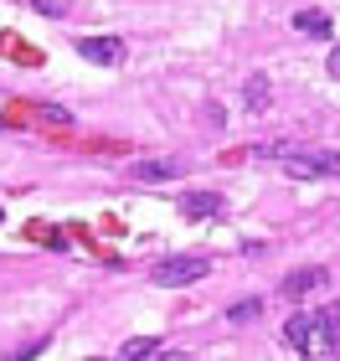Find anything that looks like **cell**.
Listing matches in <instances>:
<instances>
[{"mask_svg": "<svg viewBox=\"0 0 340 361\" xmlns=\"http://www.w3.org/2000/svg\"><path fill=\"white\" fill-rule=\"evenodd\" d=\"M335 331L340 325L325 315V310H320V315H289L284 320V341L304 361H335Z\"/></svg>", "mask_w": 340, "mask_h": 361, "instance_id": "obj_1", "label": "cell"}, {"mask_svg": "<svg viewBox=\"0 0 340 361\" xmlns=\"http://www.w3.org/2000/svg\"><path fill=\"white\" fill-rule=\"evenodd\" d=\"M258 160H279L299 180H330L340 176V150H299V145H263Z\"/></svg>", "mask_w": 340, "mask_h": 361, "instance_id": "obj_2", "label": "cell"}, {"mask_svg": "<svg viewBox=\"0 0 340 361\" xmlns=\"http://www.w3.org/2000/svg\"><path fill=\"white\" fill-rule=\"evenodd\" d=\"M212 274V264L206 258H165V264H155V284H165V289H181V284H196V279Z\"/></svg>", "mask_w": 340, "mask_h": 361, "instance_id": "obj_3", "label": "cell"}, {"mask_svg": "<svg viewBox=\"0 0 340 361\" xmlns=\"http://www.w3.org/2000/svg\"><path fill=\"white\" fill-rule=\"evenodd\" d=\"M77 57L99 62V68H119V62H124V42L119 37H83V42H77Z\"/></svg>", "mask_w": 340, "mask_h": 361, "instance_id": "obj_4", "label": "cell"}, {"mask_svg": "<svg viewBox=\"0 0 340 361\" xmlns=\"http://www.w3.org/2000/svg\"><path fill=\"white\" fill-rule=\"evenodd\" d=\"M181 212H186V217H222L227 202L217 191H181Z\"/></svg>", "mask_w": 340, "mask_h": 361, "instance_id": "obj_5", "label": "cell"}, {"mask_svg": "<svg viewBox=\"0 0 340 361\" xmlns=\"http://www.w3.org/2000/svg\"><path fill=\"white\" fill-rule=\"evenodd\" d=\"M181 160H134V180H175Z\"/></svg>", "mask_w": 340, "mask_h": 361, "instance_id": "obj_6", "label": "cell"}, {"mask_svg": "<svg viewBox=\"0 0 340 361\" xmlns=\"http://www.w3.org/2000/svg\"><path fill=\"white\" fill-rule=\"evenodd\" d=\"M320 284H325V269H299V274L284 279V294H289V300H299V294H310Z\"/></svg>", "mask_w": 340, "mask_h": 361, "instance_id": "obj_7", "label": "cell"}, {"mask_svg": "<svg viewBox=\"0 0 340 361\" xmlns=\"http://www.w3.org/2000/svg\"><path fill=\"white\" fill-rule=\"evenodd\" d=\"M294 26L304 31V37H315V42H325V37H330V16H325V11H299V16H294Z\"/></svg>", "mask_w": 340, "mask_h": 361, "instance_id": "obj_8", "label": "cell"}, {"mask_svg": "<svg viewBox=\"0 0 340 361\" xmlns=\"http://www.w3.org/2000/svg\"><path fill=\"white\" fill-rule=\"evenodd\" d=\"M155 341L150 336H134V341H124V351H119V361H155Z\"/></svg>", "mask_w": 340, "mask_h": 361, "instance_id": "obj_9", "label": "cell"}, {"mask_svg": "<svg viewBox=\"0 0 340 361\" xmlns=\"http://www.w3.org/2000/svg\"><path fill=\"white\" fill-rule=\"evenodd\" d=\"M242 104H248V109H263V104H268V78H263V73L248 78V88H242Z\"/></svg>", "mask_w": 340, "mask_h": 361, "instance_id": "obj_10", "label": "cell"}, {"mask_svg": "<svg viewBox=\"0 0 340 361\" xmlns=\"http://www.w3.org/2000/svg\"><path fill=\"white\" fill-rule=\"evenodd\" d=\"M258 315H263V300H237L232 310H227V320H232V325H248Z\"/></svg>", "mask_w": 340, "mask_h": 361, "instance_id": "obj_11", "label": "cell"}, {"mask_svg": "<svg viewBox=\"0 0 340 361\" xmlns=\"http://www.w3.org/2000/svg\"><path fill=\"white\" fill-rule=\"evenodd\" d=\"M46 346H52V341H26V346L21 351H11V356H0V361H37Z\"/></svg>", "mask_w": 340, "mask_h": 361, "instance_id": "obj_12", "label": "cell"}, {"mask_svg": "<svg viewBox=\"0 0 340 361\" xmlns=\"http://www.w3.org/2000/svg\"><path fill=\"white\" fill-rule=\"evenodd\" d=\"M31 6H37L42 16H68V6H73V0H31Z\"/></svg>", "mask_w": 340, "mask_h": 361, "instance_id": "obj_13", "label": "cell"}, {"mask_svg": "<svg viewBox=\"0 0 340 361\" xmlns=\"http://www.w3.org/2000/svg\"><path fill=\"white\" fill-rule=\"evenodd\" d=\"M42 119H52V124H73V114L62 109V104H42Z\"/></svg>", "mask_w": 340, "mask_h": 361, "instance_id": "obj_14", "label": "cell"}, {"mask_svg": "<svg viewBox=\"0 0 340 361\" xmlns=\"http://www.w3.org/2000/svg\"><path fill=\"white\" fill-rule=\"evenodd\" d=\"M155 361H191V356H181V351H155Z\"/></svg>", "mask_w": 340, "mask_h": 361, "instance_id": "obj_15", "label": "cell"}, {"mask_svg": "<svg viewBox=\"0 0 340 361\" xmlns=\"http://www.w3.org/2000/svg\"><path fill=\"white\" fill-rule=\"evenodd\" d=\"M330 73L340 78V47H335V52H330Z\"/></svg>", "mask_w": 340, "mask_h": 361, "instance_id": "obj_16", "label": "cell"}, {"mask_svg": "<svg viewBox=\"0 0 340 361\" xmlns=\"http://www.w3.org/2000/svg\"><path fill=\"white\" fill-rule=\"evenodd\" d=\"M88 361H103V356H88Z\"/></svg>", "mask_w": 340, "mask_h": 361, "instance_id": "obj_17", "label": "cell"}]
</instances>
